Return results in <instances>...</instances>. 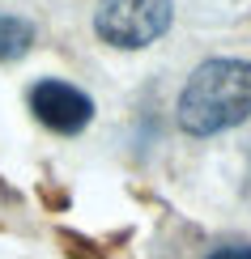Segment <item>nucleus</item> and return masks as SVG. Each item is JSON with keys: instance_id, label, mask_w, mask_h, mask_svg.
Returning <instances> with one entry per match:
<instances>
[{"instance_id": "20e7f679", "label": "nucleus", "mask_w": 251, "mask_h": 259, "mask_svg": "<svg viewBox=\"0 0 251 259\" xmlns=\"http://www.w3.org/2000/svg\"><path fill=\"white\" fill-rule=\"evenodd\" d=\"M30 47H34V26H30L26 17L0 13V64H13V60H21Z\"/></svg>"}, {"instance_id": "7ed1b4c3", "label": "nucleus", "mask_w": 251, "mask_h": 259, "mask_svg": "<svg viewBox=\"0 0 251 259\" xmlns=\"http://www.w3.org/2000/svg\"><path fill=\"white\" fill-rule=\"evenodd\" d=\"M30 111H34V119L47 127V132L77 136L94 119V98L85 90H77V85H68V81L47 77V81H39L34 90H30Z\"/></svg>"}, {"instance_id": "39448f33", "label": "nucleus", "mask_w": 251, "mask_h": 259, "mask_svg": "<svg viewBox=\"0 0 251 259\" xmlns=\"http://www.w3.org/2000/svg\"><path fill=\"white\" fill-rule=\"evenodd\" d=\"M209 259H251V246H247V242H230V246L209 251Z\"/></svg>"}, {"instance_id": "f03ea898", "label": "nucleus", "mask_w": 251, "mask_h": 259, "mask_svg": "<svg viewBox=\"0 0 251 259\" xmlns=\"http://www.w3.org/2000/svg\"><path fill=\"white\" fill-rule=\"evenodd\" d=\"M174 21L170 0H98L94 9V34L106 47L119 51H140L158 42Z\"/></svg>"}, {"instance_id": "f257e3e1", "label": "nucleus", "mask_w": 251, "mask_h": 259, "mask_svg": "<svg viewBox=\"0 0 251 259\" xmlns=\"http://www.w3.org/2000/svg\"><path fill=\"white\" fill-rule=\"evenodd\" d=\"M174 119L188 136H217L251 119V60L217 56L188 77L174 106Z\"/></svg>"}]
</instances>
